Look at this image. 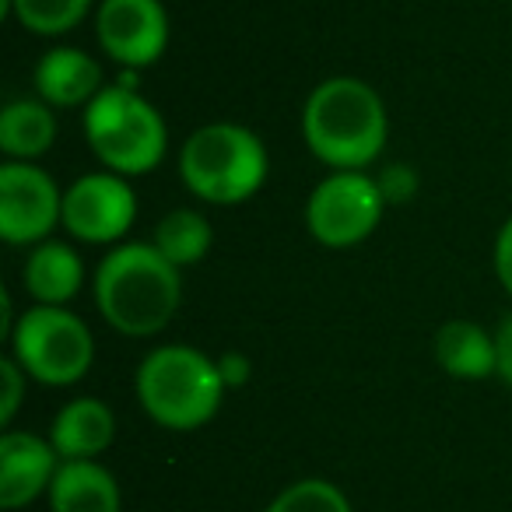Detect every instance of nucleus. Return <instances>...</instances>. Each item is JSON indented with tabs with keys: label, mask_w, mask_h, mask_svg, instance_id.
I'll return each mask as SVG.
<instances>
[{
	"label": "nucleus",
	"mask_w": 512,
	"mask_h": 512,
	"mask_svg": "<svg viewBox=\"0 0 512 512\" xmlns=\"http://www.w3.org/2000/svg\"><path fill=\"white\" fill-rule=\"evenodd\" d=\"M264 512H351V502L337 484L323 477H302L274 495Z\"/></svg>",
	"instance_id": "nucleus-20"
},
{
	"label": "nucleus",
	"mask_w": 512,
	"mask_h": 512,
	"mask_svg": "<svg viewBox=\"0 0 512 512\" xmlns=\"http://www.w3.org/2000/svg\"><path fill=\"white\" fill-rule=\"evenodd\" d=\"M25 379H29V372L15 358H0V383H4V390H0V425L15 421L18 407L25 400Z\"/></svg>",
	"instance_id": "nucleus-21"
},
{
	"label": "nucleus",
	"mask_w": 512,
	"mask_h": 512,
	"mask_svg": "<svg viewBox=\"0 0 512 512\" xmlns=\"http://www.w3.org/2000/svg\"><path fill=\"white\" fill-rule=\"evenodd\" d=\"M211 221L204 218L200 211L193 207H179V211H169L162 221L155 225V249L172 260V264L183 271V267L200 264L211 249Z\"/></svg>",
	"instance_id": "nucleus-18"
},
{
	"label": "nucleus",
	"mask_w": 512,
	"mask_h": 512,
	"mask_svg": "<svg viewBox=\"0 0 512 512\" xmlns=\"http://www.w3.org/2000/svg\"><path fill=\"white\" fill-rule=\"evenodd\" d=\"M60 460H95L116 439V414L99 397H74L57 411L50 435Z\"/></svg>",
	"instance_id": "nucleus-12"
},
{
	"label": "nucleus",
	"mask_w": 512,
	"mask_h": 512,
	"mask_svg": "<svg viewBox=\"0 0 512 512\" xmlns=\"http://www.w3.org/2000/svg\"><path fill=\"white\" fill-rule=\"evenodd\" d=\"M137 400L155 425L169 432L204 428L225 400L218 362L190 344H162L141 362L134 379Z\"/></svg>",
	"instance_id": "nucleus-3"
},
{
	"label": "nucleus",
	"mask_w": 512,
	"mask_h": 512,
	"mask_svg": "<svg viewBox=\"0 0 512 512\" xmlns=\"http://www.w3.org/2000/svg\"><path fill=\"white\" fill-rule=\"evenodd\" d=\"M64 225V190L36 162L0 165V235L11 246H39Z\"/></svg>",
	"instance_id": "nucleus-8"
},
{
	"label": "nucleus",
	"mask_w": 512,
	"mask_h": 512,
	"mask_svg": "<svg viewBox=\"0 0 512 512\" xmlns=\"http://www.w3.org/2000/svg\"><path fill=\"white\" fill-rule=\"evenodd\" d=\"M57 141V116L43 99H11L0 109V151L8 162H36Z\"/></svg>",
	"instance_id": "nucleus-17"
},
{
	"label": "nucleus",
	"mask_w": 512,
	"mask_h": 512,
	"mask_svg": "<svg viewBox=\"0 0 512 512\" xmlns=\"http://www.w3.org/2000/svg\"><path fill=\"white\" fill-rule=\"evenodd\" d=\"M218 369H221V379H225V386H242L249 379V362L242 355H225L218 362Z\"/></svg>",
	"instance_id": "nucleus-24"
},
{
	"label": "nucleus",
	"mask_w": 512,
	"mask_h": 512,
	"mask_svg": "<svg viewBox=\"0 0 512 512\" xmlns=\"http://www.w3.org/2000/svg\"><path fill=\"white\" fill-rule=\"evenodd\" d=\"M309 151L334 172H362L386 148L390 120L379 92L362 78H327L302 109Z\"/></svg>",
	"instance_id": "nucleus-2"
},
{
	"label": "nucleus",
	"mask_w": 512,
	"mask_h": 512,
	"mask_svg": "<svg viewBox=\"0 0 512 512\" xmlns=\"http://www.w3.org/2000/svg\"><path fill=\"white\" fill-rule=\"evenodd\" d=\"M92 11V0H0V15H15L22 29L36 36L74 32Z\"/></svg>",
	"instance_id": "nucleus-19"
},
{
	"label": "nucleus",
	"mask_w": 512,
	"mask_h": 512,
	"mask_svg": "<svg viewBox=\"0 0 512 512\" xmlns=\"http://www.w3.org/2000/svg\"><path fill=\"white\" fill-rule=\"evenodd\" d=\"M495 348H498V379H502L505 386H512V313L498 323Z\"/></svg>",
	"instance_id": "nucleus-23"
},
{
	"label": "nucleus",
	"mask_w": 512,
	"mask_h": 512,
	"mask_svg": "<svg viewBox=\"0 0 512 512\" xmlns=\"http://www.w3.org/2000/svg\"><path fill=\"white\" fill-rule=\"evenodd\" d=\"M25 292L36 299V306H64L81 292L85 281V264L74 246L57 239L39 242L25 260Z\"/></svg>",
	"instance_id": "nucleus-15"
},
{
	"label": "nucleus",
	"mask_w": 512,
	"mask_h": 512,
	"mask_svg": "<svg viewBox=\"0 0 512 512\" xmlns=\"http://www.w3.org/2000/svg\"><path fill=\"white\" fill-rule=\"evenodd\" d=\"M183 302V271L155 242H127L102 256L95 271V306L123 337H155Z\"/></svg>",
	"instance_id": "nucleus-1"
},
{
	"label": "nucleus",
	"mask_w": 512,
	"mask_h": 512,
	"mask_svg": "<svg viewBox=\"0 0 512 512\" xmlns=\"http://www.w3.org/2000/svg\"><path fill=\"white\" fill-rule=\"evenodd\" d=\"M271 158L264 141L239 123H207L179 148V176L186 190L207 204L232 207L253 197L267 179Z\"/></svg>",
	"instance_id": "nucleus-4"
},
{
	"label": "nucleus",
	"mask_w": 512,
	"mask_h": 512,
	"mask_svg": "<svg viewBox=\"0 0 512 512\" xmlns=\"http://www.w3.org/2000/svg\"><path fill=\"white\" fill-rule=\"evenodd\" d=\"M386 197L379 179L365 172H330L306 204V228L320 246L348 249L365 242L383 218Z\"/></svg>",
	"instance_id": "nucleus-7"
},
{
	"label": "nucleus",
	"mask_w": 512,
	"mask_h": 512,
	"mask_svg": "<svg viewBox=\"0 0 512 512\" xmlns=\"http://www.w3.org/2000/svg\"><path fill=\"white\" fill-rule=\"evenodd\" d=\"M36 92L53 109L88 106L102 92V67L85 50L57 46L36 64Z\"/></svg>",
	"instance_id": "nucleus-13"
},
{
	"label": "nucleus",
	"mask_w": 512,
	"mask_h": 512,
	"mask_svg": "<svg viewBox=\"0 0 512 512\" xmlns=\"http://www.w3.org/2000/svg\"><path fill=\"white\" fill-rule=\"evenodd\" d=\"M11 358L43 386H74L95 362L88 323L64 306H32L18 316Z\"/></svg>",
	"instance_id": "nucleus-6"
},
{
	"label": "nucleus",
	"mask_w": 512,
	"mask_h": 512,
	"mask_svg": "<svg viewBox=\"0 0 512 512\" xmlns=\"http://www.w3.org/2000/svg\"><path fill=\"white\" fill-rule=\"evenodd\" d=\"M95 32L109 60L127 71H144L169 46V15L162 0H102Z\"/></svg>",
	"instance_id": "nucleus-10"
},
{
	"label": "nucleus",
	"mask_w": 512,
	"mask_h": 512,
	"mask_svg": "<svg viewBox=\"0 0 512 512\" xmlns=\"http://www.w3.org/2000/svg\"><path fill=\"white\" fill-rule=\"evenodd\" d=\"M435 362L453 379H488L498 376L495 334L470 320H449L435 334Z\"/></svg>",
	"instance_id": "nucleus-16"
},
{
	"label": "nucleus",
	"mask_w": 512,
	"mask_h": 512,
	"mask_svg": "<svg viewBox=\"0 0 512 512\" xmlns=\"http://www.w3.org/2000/svg\"><path fill=\"white\" fill-rule=\"evenodd\" d=\"M85 137L95 158L116 176L158 169L169 148V130L155 106L134 88H102L85 106Z\"/></svg>",
	"instance_id": "nucleus-5"
},
{
	"label": "nucleus",
	"mask_w": 512,
	"mask_h": 512,
	"mask_svg": "<svg viewBox=\"0 0 512 512\" xmlns=\"http://www.w3.org/2000/svg\"><path fill=\"white\" fill-rule=\"evenodd\" d=\"M60 470V456L50 439L32 432L0 435V505L22 509L46 495Z\"/></svg>",
	"instance_id": "nucleus-11"
},
{
	"label": "nucleus",
	"mask_w": 512,
	"mask_h": 512,
	"mask_svg": "<svg viewBox=\"0 0 512 512\" xmlns=\"http://www.w3.org/2000/svg\"><path fill=\"white\" fill-rule=\"evenodd\" d=\"M46 498L50 512H120L123 505L113 470L99 460H60Z\"/></svg>",
	"instance_id": "nucleus-14"
},
{
	"label": "nucleus",
	"mask_w": 512,
	"mask_h": 512,
	"mask_svg": "<svg viewBox=\"0 0 512 512\" xmlns=\"http://www.w3.org/2000/svg\"><path fill=\"white\" fill-rule=\"evenodd\" d=\"M495 274L502 281V288L512 295V218L498 228V239H495Z\"/></svg>",
	"instance_id": "nucleus-22"
},
{
	"label": "nucleus",
	"mask_w": 512,
	"mask_h": 512,
	"mask_svg": "<svg viewBox=\"0 0 512 512\" xmlns=\"http://www.w3.org/2000/svg\"><path fill=\"white\" fill-rule=\"evenodd\" d=\"M137 200L127 176L88 172L64 190V228L81 242L106 246L120 242L134 228Z\"/></svg>",
	"instance_id": "nucleus-9"
}]
</instances>
